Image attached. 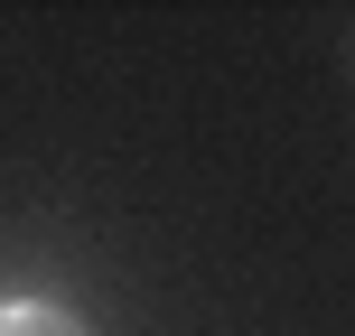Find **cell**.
<instances>
[{
	"label": "cell",
	"mask_w": 355,
	"mask_h": 336,
	"mask_svg": "<svg viewBox=\"0 0 355 336\" xmlns=\"http://www.w3.org/2000/svg\"><path fill=\"white\" fill-rule=\"evenodd\" d=\"M0 336H85V318L56 299H0Z\"/></svg>",
	"instance_id": "6da1fadb"
}]
</instances>
